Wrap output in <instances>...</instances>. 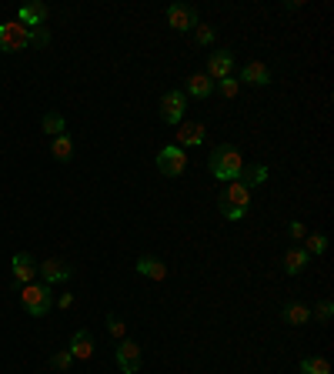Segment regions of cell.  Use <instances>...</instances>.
Here are the masks:
<instances>
[{
  "label": "cell",
  "mask_w": 334,
  "mask_h": 374,
  "mask_svg": "<svg viewBox=\"0 0 334 374\" xmlns=\"http://www.w3.org/2000/svg\"><path fill=\"white\" fill-rule=\"evenodd\" d=\"M208 167H211L214 181L231 184V181H237L241 171H244V157H241V151H237L234 144H217L211 151V157H208Z\"/></svg>",
  "instance_id": "1"
},
{
  "label": "cell",
  "mask_w": 334,
  "mask_h": 374,
  "mask_svg": "<svg viewBox=\"0 0 334 374\" xmlns=\"http://www.w3.org/2000/svg\"><path fill=\"white\" fill-rule=\"evenodd\" d=\"M21 304L31 318H47L50 308H54V291L44 281H33V284L21 287Z\"/></svg>",
  "instance_id": "2"
},
{
  "label": "cell",
  "mask_w": 334,
  "mask_h": 374,
  "mask_svg": "<svg viewBox=\"0 0 334 374\" xmlns=\"http://www.w3.org/2000/svg\"><path fill=\"white\" fill-rule=\"evenodd\" d=\"M31 47V31L21 27L17 21L0 23V50L4 54H17V50H27Z\"/></svg>",
  "instance_id": "3"
},
{
  "label": "cell",
  "mask_w": 334,
  "mask_h": 374,
  "mask_svg": "<svg viewBox=\"0 0 334 374\" xmlns=\"http://www.w3.org/2000/svg\"><path fill=\"white\" fill-rule=\"evenodd\" d=\"M114 361H117L121 374H137V371H141V364H144V354H141V344H137V341H131V338H124V341H117V348H114Z\"/></svg>",
  "instance_id": "4"
},
{
  "label": "cell",
  "mask_w": 334,
  "mask_h": 374,
  "mask_svg": "<svg viewBox=\"0 0 334 374\" xmlns=\"http://www.w3.org/2000/svg\"><path fill=\"white\" fill-rule=\"evenodd\" d=\"M11 267H14V281H11V291L21 294V287L33 284L37 281V261H33L27 251H17L11 257Z\"/></svg>",
  "instance_id": "5"
},
{
  "label": "cell",
  "mask_w": 334,
  "mask_h": 374,
  "mask_svg": "<svg viewBox=\"0 0 334 374\" xmlns=\"http://www.w3.org/2000/svg\"><path fill=\"white\" fill-rule=\"evenodd\" d=\"M184 110H188V94L181 87L167 90L164 97H161V121L171 124V127H178L184 121Z\"/></svg>",
  "instance_id": "6"
},
{
  "label": "cell",
  "mask_w": 334,
  "mask_h": 374,
  "mask_svg": "<svg viewBox=\"0 0 334 374\" xmlns=\"http://www.w3.org/2000/svg\"><path fill=\"white\" fill-rule=\"evenodd\" d=\"M157 171L164 177H181L188 171V154L181 151L178 144H167V147H161V154H157Z\"/></svg>",
  "instance_id": "7"
},
{
  "label": "cell",
  "mask_w": 334,
  "mask_h": 374,
  "mask_svg": "<svg viewBox=\"0 0 334 374\" xmlns=\"http://www.w3.org/2000/svg\"><path fill=\"white\" fill-rule=\"evenodd\" d=\"M167 23L178 33H190L200 21H198V11H194L190 4H171V7H167Z\"/></svg>",
  "instance_id": "8"
},
{
  "label": "cell",
  "mask_w": 334,
  "mask_h": 374,
  "mask_svg": "<svg viewBox=\"0 0 334 374\" xmlns=\"http://www.w3.org/2000/svg\"><path fill=\"white\" fill-rule=\"evenodd\" d=\"M37 274L44 284H67L70 277H74V267L60 261V257H47L44 265H37Z\"/></svg>",
  "instance_id": "9"
},
{
  "label": "cell",
  "mask_w": 334,
  "mask_h": 374,
  "mask_svg": "<svg viewBox=\"0 0 334 374\" xmlns=\"http://www.w3.org/2000/svg\"><path fill=\"white\" fill-rule=\"evenodd\" d=\"M211 80H221V78H231L234 74V50H227V47H221V50H214L211 57H208V70H204Z\"/></svg>",
  "instance_id": "10"
},
{
  "label": "cell",
  "mask_w": 334,
  "mask_h": 374,
  "mask_svg": "<svg viewBox=\"0 0 334 374\" xmlns=\"http://www.w3.org/2000/svg\"><path fill=\"white\" fill-rule=\"evenodd\" d=\"M204 134H208V127L200 121H181L178 124V147L184 151V147H200L204 144Z\"/></svg>",
  "instance_id": "11"
},
{
  "label": "cell",
  "mask_w": 334,
  "mask_h": 374,
  "mask_svg": "<svg viewBox=\"0 0 334 374\" xmlns=\"http://www.w3.org/2000/svg\"><path fill=\"white\" fill-rule=\"evenodd\" d=\"M281 265H284V274L298 277V274H304V271L311 267V254L304 251V247H288L284 257H281Z\"/></svg>",
  "instance_id": "12"
},
{
  "label": "cell",
  "mask_w": 334,
  "mask_h": 374,
  "mask_svg": "<svg viewBox=\"0 0 334 374\" xmlns=\"http://www.w3.org/2000/svg\"><path fill=\"white\" fill-rule=\"evenodd\" d=\"M47 4H41V0H37V4H23L21 11H17V23H21V27H27V31H33V27H44L47 23Z\"/></svg>",
  "instance_id": "13"
},
{
  "label": "cell",
  "mask_w": 334,
  "mask_h": 374,
  "mask_svg": "<svg viewBox=\"0 0 334 374\" xmlns=\"http://www.w3.org/2000/svg\"><path fill=\"white\" fill-rule=\"evenodd\" d=\"M241 84H251V87H267L271 84V70H267V64H261V60H247L244 67H241Z\"/></svg>",
  "instance_id": "14"
},
{
  "label": "cell",
  "mask_w": 334,
  "mask_h": 374,
  "mask_svg": "<svg viewBox=\"0 0 334 374\" xmlns=\"http://www.w3.org/2000/svg\"><path fill=\"white\" fill-rule=\"evenodd\" d=\"M67 351H70V358H74V361H90V358H94V334H90V331H74V338H70V348H67Z\"/></svg>",
  "instance_id": "15"
},
{
  "label": "cell",
  "mask_w": 334,
  "mask_h": 374,
  "mask_svg": "<svg viewBox=\"0 0 334 374\" xmlns=\"http://www.w3.org/2000/svg\"><path fill=\"white\" fill-rule=\"evenodd\" d=\"M134 271L141 277H151V281H164L167 277V265L161 261V257H151V254H144V257H137V265H134Z\"/></svg>",
  "instance_id": "16"
},
{
  "label": "cell",
  "mask_w": 334,
  "mask_h": 374,
  "mask_svg": "<svg viewBox=\"0 0 334 374\" xmlns=\"http://www.w3.org/2000/svg\"><path fill=\"white\" fill-rule=\"evenodd\" d=\"M184 94H188V97H194V100H208V97L214 94V80L208 78L204 70H200V74H190Z\"/></svg>",
  "instance_id": "17"
},
{
  "label": "cell",
  "mask_w": 334,
  "mask_h": 374,
  "mask_svg": "<svg viewBox=\"0 0 334 374\" xmlns=\"http://www.w3.org/2000/svg\"><path fill=\"white\" fill-rule=\"evenodd\" d=\"M221 201H224V204H231V208L247 210V208H251V191H247V187L241 184V181H231V184L224 187Z\"/></svg>",
  "instance_id": "18"
},
{
  "label": "cell",
  "mask_w": 334,
  "mask_h": 374,
  "mask_svg": "<svg viewBox=\"0 0 334 374\" xmlns=\"http://www.w3.org/2000/svg\"><path fill=\"white\" fill-rule=\"evenodd\" d=\"M281 318L288 321V324H294V328H301V324L311 321V304H304V301H288V304L281 308Z\"/></svg>",
  "instance_id": "19"
},
{
  "label": "cell",
  "mask_w": 334,
  "mask_h": 374,
  "mask_svg": "<svg viewBox=\"0 0 334 374\" xmlns=\"http://www.w3.org/2000/svg\"><path fill=\"white\" fill-rule=\"evenodd\" d=\"M237 181H241L247 191H254V187H261L267 181V167L264 164H244V171H241Z\"/></svg>",
  "instance_id": "20"
},
{
  "label": "cell",
  "mask_w": 334,
  "mask_h": 374,
  "mask_svg": "<svg viewBox=\"0 0 334 374\" xmlns=\"http://www.w3.org/2000/svg\"><path fill=\"white\" fill-rule=\"evenodd\" d=\"M50 154H54V161L67 164V161L74 157V137H70V134H60V137H54V144H50Z\"/></svg>",
  "instance_id": "21"
},
{
  "label": "cell",
  "mask_w": 334,
  "mask_h": 374,
  "mask_svg": "<svg viewBox=\"0 0 334 374\" xmlns=\"http://www.w3.org/2000/svg\"><path fill=\"white\" fill-rule=\"evenodd\" d=\"M41 127H44V134H50V137H60V134H67V121L60 110H47L44 121H41Z\"/></svg>",
  "instance_id": "22"
},
{
  "label": "cell",
  "mask_w": 334,
  "mask_h": 374,
  "mask_svg": "<svg viewBox=\"0 0 334 374\" xmlns=\"http://www.w3.org/2000/svg\"><path fill=\"white\" fill-rule=\"evenodd\" d=\"M190 33H194V44L198 47H211L214 41H217V31H214L211 23H198Z\"/></svg>",
  "instance_id": "23"
},
{
  "label": "cell",
  "mask_w": 334,
  "mask_h": 374,
  "mask_svg": "<svg viewBox=\"0 0 334 374\" xmlns=\"http://www.w3.org/2000/svg\"><path fill=\"white\" fill-rule=\"evenodd\" d=\"M304 251L308 254H324L328 251V234H321V231L304 234Z\"/></svg>",
  "instance_id": "24"
},
{
  "label": "cell",
  "mask_w": 334,
  "mask_h": 374,
  "mask_svg": "<svg viewBox=\"0 0 334 374\" xmlns=\"http://www.w3.org/2000/svg\"><path fill=\"white\" fill-rule=\"evenodd\" d=\"M301 374H331V364H328V358H304Z\"/></svg>",
  "instance_id": "25"
},
{
  "label": "cell",
  "mask_w": 334,
  "mask_h": 374,
  "mask_svg": "<svg viewBox=\"0 0 334 374\" xmlns=\"http://www.w3.org/2000/svg\"><path fill=\"white\" fill-rule=\"evenodd\" d=\"M331 318H334V301L331 297H324L318 308H311V321H318V324H331Z\"/></svg>",
  "instance_id": "26"
},
{
  "label": "cell",
  "mask_w": 334,
  "mask_h": 374,
  "mask_svg": "<svg viewBox=\"0 0 334 374\" xmlns=\"http://www.w3.org/2000/svg\"><path fill=\"white\" fill-rule=\"evenodd\" d=\"M214 90H221L224 97L231 100V97H237V94H241V80L234 78V74H231V78H221V80H214Z\"/></svg>",
  "instance_id": "27"
},
{
  "label": "cell",
  "mask_w": 334,
  "mask_h": 374,
  "mask_svg": "<svg viewBox=\"0 0 334 374\" xmlns=\"http://www.w3.org/2000/svg\"><path fill=\"white\" fill-rule=\"evenodd\" d=\"M107 331H111L117 341H124V338H127V324H124L121 314H107Z\"/></svg>",
  "instance_id": "28"
},
{
  "label": "cell",
  "mask_w": 334,
  "mask_h": 374,
  "mask_svg": "<svg viewBox=\"0 0 334 374\" xmlns=\"http://www.w3.org/2000/svg\"><path fill=\"white\" fill-rule=\"evenodd\" d=\"M50 368H54V371H70V368H74V358H70V351H57L54 358H50Z\"/></svg>",
  "instance_id": "29"
},
{
  "label": "cell",
  "mask_w": 334,
  "mask_h": 374,
  "mask_svg": "<svg viewBox=\"0 0 334 374\" xmlns=\"http://www.w3.org/2000/svg\"><path fill=\"white\" fill-rule=\"evenodd\" d=\"M50 44V31L47 27H33L31 31V47H47Z\"/></svg>",
  "instance_id": "30"
},
{
  "label": "cell",
  "mask_w": 334,
  "mask_h": 374,
  "mask_svg": "<svg viewBox=\"0 0 334 374\" xmlns=\"http://www.w3.org/2000/svg\"><path fill=\"white\" fill-rule=\"evenodd\" d=\"M217 208H221L224 220H244V218H247V210H241V208H231V204H224V201H217Z\"/></svg>",
  "instance_id": "31"
},
{
  "label": "cell",
  "mask_w": 334,
  "mask_h": 374,
  "mask_svg": "<svg viewBox=\"0 0 334 374\" xmlns=\"http://www.w3.org/2000/svg\"><path fill=\"white\" fill-rule=\"evenodd\" d=\"M288 231H291V237H294V241H304V234H308V228H304L301 220H291V224H288Z\"/></svg>",
  "instance_id": "32"
},
{
  "label": "cell",
  "mask_w": 334,
  "mask_h": 374,
  "mask_svg": "<svg viewBox=\"0 0 334 374\" xmlns=\"http://www.w3.org/2000/svg\"><path fill=\"white\" fill-rule=\"evenodd\" d=\"M57 308H74V294H60V297H57Z\"/></svg>",
  "instance_id": "33"
}]
</instances>
